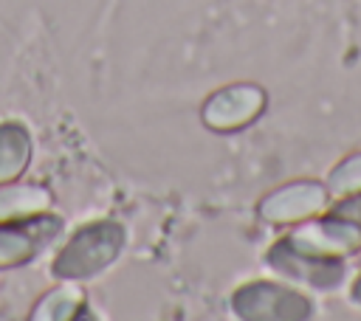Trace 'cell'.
<instances>
[{
    "label": "cell",
    "instance_id": "6da1fadb",
    "mask_svg": "<svg viewBox=\"0 0 361 321\" xmlns=\"http://www.w3.org/2000/svg\"><path fill=\"white\" fill-rule=\"evenodd\" d=\"M288 242L302 253L327 256V259H344V256H350V253H355L361 248V225L330 214L327 220L307 222L293 237H288Z\"/></svg>",
    "mask_w": 361,
    "mask_h": 321
},
{
    "label": "cell",
    "instance_id": "7a4b0ae2",
    "mask_svg": "<svg viewBox=\"0 0 361 321\" xmlns=\"http://www.w3.org/2000/svg\"><path fill=\"white\" fill-rule=\"evenodd\" d=\"M271 262L276 270H282L290 279L307 282L313 287H338L344 282V265L341 259H327V256H313L296 251L290 242H282L271 251Z\"/></svg>",
    "mask_w": 361,
    "mask_h": 321
},
{
    "label": "cell",
    "instance_id": "3957f363",
    "mask_svg": "<svg viewBox=\"0 0 361 321\" xmlns=\"http://www.w3.org/2000/svg\"><path fill=\"white\" fill-rule=\"evenodd\" d=\"M240 313L254 318H305L310 315V301L279 284H254L237 298Z\"/></svg>",
    "mask_w": 361,
    "mask_h": 321
},
{
    "label": "cell",
    "instance_id": "277c9868",
    "mask_svg": "<svg viewBox=\"0 0 361 321\" xmlns=\"http://www.w3.org/2000/svg\"><path fill=\"white\" fill-rule=\"evenodd\" d=\"M327 206V189L319 183H293L279 189L262 203V214L274 222H293L305 217H316Z\"/></svg>",
    "mask_w": 361,
    "mask_h": 321
},
{
    "label": "cell",
    "instance_id": "5b68a950",
    "mask_svg": "<svg viewBox=\"0 0 361 321\" xmlns=\"http://www.w3.org/2000/svg\"><path fill=\"white\" fill-rule=\"evenodd\" d=\"M327 191L338 200L361 191V155H353L333 169V175L327 180Z\"/></svg>",
    "mask_w": 361,
    "mask_h": 321
},
{
    "label": "cell",
    "instance_id": "8992f818",
    "mask_svg": "<svg viewBox=\"0 0 361 321\" xmlns=\"http://www.w3.org/2000/svg\"><path fill=\"white\" fill-rule=\"evenodd\" d=\"M333 214L336 217H344V220H350L355 225H361V191L358 194H350V197H341V203L336 206Z\"/></svg>",
    "mask_w": 361,
    "mask_h": 321
},
{
    "label": "cell",
    "instance_id": "52a82bcc",
    "mask_svg": "<svg viewBox=\"0 0 361 321\" xmlns=\"http://www.w3.org/2000/svg\"><path fill=\"white\" fill-rule=\"evenodd\" d=\"M350 298H353V301L361 307V276L355 279V284H353V290H350Z\"/></svg>",
    "mask_w": 361,
    "mask_h": 321
}]
</instances>
